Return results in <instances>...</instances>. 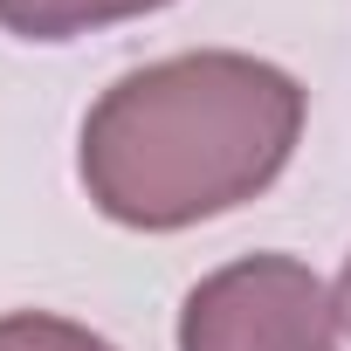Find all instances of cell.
<instances>
[{"label": "cell", "mask_w": 351, "mask_h": 351, "mask_svg": "<svg viewBox=\"0 0 351 351\" xmlns=\"http://www.w3.org/2000/svg\"><path fill=\"white\" fill-rule=\"evenodd\" d=\"M303 83L241 49L124 69L83 117L76 172L117 228L172 234L255 200L303 138Z\"/></svg>", "instance_id": "cell-1"}, {"label": "cell", "mask_w": 351, "mask_h": 351, "mask_svg": "<svg viewBox=\"0 0 351 351\" xmlns=\"http://www.w3.org/2000/svg\"><path fill=\"white\" fill-rule=\"evenodd\" d=\"M180 351H337V296L296 255H241L186 289Z\"/></svg>", "instance_id": "cell-2"}, {"label": "cell", "mask_w": 351, "mask_h": 351, "mask_svg": "<svg viewBox=\"0 0 351 351\" xmlns=\"http://www.w3.org/2000/svg\"><path fill=\"white\" fill-rule=\"evenodd\" d=\"M158 8H172V0H0V28L21 35V42H69V35L138 21Z\"/></svg>", "instance_id": "cell-3"}, {"label": "cell", "mask_w": 351, "mask_h": 351, "mask_svg": "<svg viewBox=\"0 0 351 351\" xmlns=\"http://www.w3.org/2000/svg\"><path fill=\"white\" fill-rule=\"evenodd\" d=\"M0 351H117V344L56 310H8L0 317Z\"/></svg>", "instance_id": "cell-4"}, {"label": "cell", "mask_w": 351, "mask_h": 351, "mask_svg": "<svg viewBox=\"0 0 351 351\" xmlns=\"http://www.w3.org/2000/svg\"><path fill=\"white\" fill-rule=\"evenodd\" d=\"M337 324L351 330V255H344V276H337Z\"/></svg>", "instance_id": "cell-5"}]
</instances>
